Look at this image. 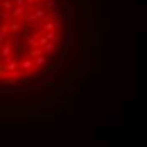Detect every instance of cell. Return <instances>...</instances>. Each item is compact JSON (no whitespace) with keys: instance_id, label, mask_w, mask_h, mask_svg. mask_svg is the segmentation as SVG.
<instances>
[{"instance_id":"6da1fadb","label":"cell","mask_w":147,"mask_h":147,"mask_svg":"<svg viewBox=\"0 0 147 147\" xmlns=\"http://www.w3.org/2000/svg\"><path fill=\"white\" fill-rule=\"evenodd\" d=\"M2 83L17 86L41 78L66 39L61 0H0Z\"/></svg>"}]
</instances>
